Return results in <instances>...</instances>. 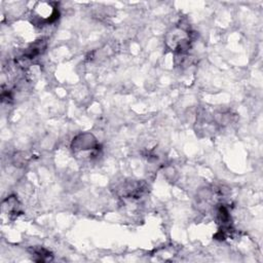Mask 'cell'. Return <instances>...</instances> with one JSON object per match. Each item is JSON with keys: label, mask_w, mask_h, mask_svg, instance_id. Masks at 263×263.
Wrapping results in <instances>:
<instances>
[{"label": "cell", "mask_w": 263, "mask_h": 263, "mask_svg": "<svg viewBox=\"0 0 263 263\" xmlns=\"http://www.w3.org/2000/svg\"><path fill=\"white\" fill-rule=\"evenodd\" d=\"M60 12L55 2H37L32 10L33 23L38 26H46L59 18Z\"/></svg>", "instance_id": "cell-1"}, {"label": "cell", "mask_w": 263, "mask_h": 263, "mask_svg": "<svg viewBox=\"0 0 263 263\" xmlns=\"http://www.w3.org/2000/svg\"><path fill=\"white\" fill-rule=\"evenodd\" d=\"M190 33L180 27L174 28L165 37L166 45L175 52L183 53L190 47Z\"/></svg>", "instance_id": "cell-2"}, {"label": "cell", "mask_w": 263, "mask_h": 263, "mask_svg": "<svg viewBox=\"0 0 263 263\" xmlns=\"http://www.w3.org/2000/svg\"><path fill=\"white\" fill-rule=\"evenodd\" d=\"M72 149L75 153L80 152H88L90 151L93 153L95 151L99 150V144L96 138L90 134H83L77 136L72 142Z\"/></svg>", "instance_id": "cell-3"}, {"label": "cell", "mask_w": 263, "mask_h": 263, "mask_svg": "<svg viewBox=\"0 0 263 263\" xmlns=\"http://www.w3.org/2000/svg\"><path fill=\"white\" fill-rule=\"evenodd\" d=\"M2 212L9 216L17 215V213H20V203L17 199L14 196H10L5 199L2 203Z\"/></svg>", "instance_id": "cell-4"}, {"label": "cell", "mask_w": 263, "mask_h": 263, "mask_svg": "<svg viewBox=\"0 0 263 263\" xmlns=\"http://www.w3.org/2000/svg\"><path fill=\"white\" fill-rule=\"evenodd\" d=\"M46 46V43L44 42V40H37L34 44H32L26 51L25 57L28 59H33L37 55H39L40 53L43 52L44 48Z\"/></svg>", "instance_id": "cell-5"}, {"label": "cell", "mask_w": 263, "mask_h": 263, "mask_svg": "<svg viewBox=\"0 0 263 263\" xmlns=\"http://www.w3.org/2000/svg\"><path fill=\"white\" fill-rule=\"evenodd\" d=\"M32 254V256H34L33 260L37 262H46L52 260V255L50 254V252L43 248H34Z\"/></svg>", "instance_id": "cell-6"}]
</instances>
